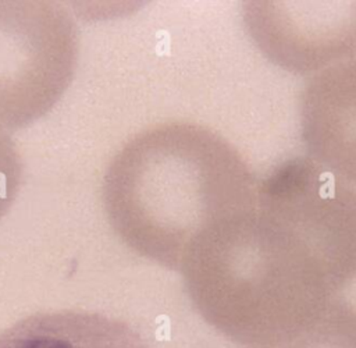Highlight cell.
Masks as SVG:
<instances>
[{
    "label": "cell",
    "instance_id": "obj_7",
    "mask_svg": "<svg viewBox=\"0 0 356 348\" xmlns=\"http://www.w3.org/2000/svg\"><path fill=\"white\" fill-rule=\"evenodd\" d=\"M246 348H356V309L334 299L299 327Z\"/></svg>",
    "mask_w": 356,
    "mask_h": 348
},
{
    "label": "cell",
    "instance_id": "obj_1",
    "mask_svg": "<svg viewBox=\"0 0 356 348\" xmlns=\"http://www.w3.org/2000/svg\"><path fill=\"white\" fill-rule=\"evenodd\" d=\"M179 271L199 315L245 347L299 327L356 277V188L310 157L274 167L250 207Z\"/></svg>",
    "mask_w": 356,
    "mask_h": 348
},
{
    "label": "cell",
    "instance_id": "obj_5",
    "mask_svg": "<svg viewBox=\"0 0 356 348\" xmlns=\"http://www.w3.org/2000/svg\"><path fill=\"white\" fill-rule=\"evenodd\" d=\"M300 125L309 157L356 184V60L331 65L309 81L300 96Z\"/></svg>",
    "mask_w": 356,
    "mask_h": 348
},
{
    "label": "cell",
    "instance_id": "obj_3",
    "mask_svg": "<svg viewBox=\"0 0 356 348\" xmlns=\"http://www.w3.org/2000/svg\"><path fill=\"white\" fill-rule=\"evenodd\" d=\"M76 52V26L58 4L0 1V125L47 113L72 78Z\"/></svg>",
    "mask_w": 356,
    "mask_h": 348
},
{
    "label": "cell",
    "instance_id": "obj_2",
    "mask_svg": "<svg viewBox=\"0 0 356 348\" xmlns=\"http://www.w3.org/2000/svg\"><path fill=\"white\" fill-rule=\"evenodd\" d=\"M257 184L224 136L192 122H164L129 138L103 177L117 235L136 253L179 270L191 251L252 206Z\"/></svg>",
    "mask_w": 356,
    "mask_h": 348
},
{
    "label": "cell",
    "instance_id": "obj_8",
    "mask_svg": "<svg viewBox=\"0 0 356 348\" xmlns=\"http://www.w3.org/2000/svg\"><path fill=\"white\" fill-rule=\"evenodd\" d=\"M22 177V161L19 152L0 125V219L7 213L14 202Z\"/></svg>",
    "mask_w": 356,
    "mask_h": 348
},
{
    "label": "cell",
    "instance_id": "obj_4",
    "mask_svg": "<svg viewBox=\"0 0 356 348\" xmlns=\"http://www.w3.org/2000/svg\"><path fill=\"white\" fill-rule=\"evenodd\" d=\"M245 24L260 50L293 72L356 56V1H250Z\"/></svg>",
    "mask_w": 356,
    "mask_h": 348
},
{
    "label": "cell",
    "instance_id": "obj_6",
    "mask_svg": "<svg viewBox=\"0 0 356 348\" xmlns=\"http://www.w3.org/2000/svg\"><path fill=\"white\" fill-rule=\"evenodd\" d=\"M0 348H150L128 323L81 309L49 310L0 333Z\"/></svg>",
    "mask_w": 356,
    "mask_h": 348
}]
</instances>
